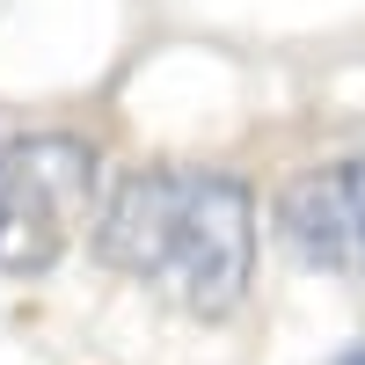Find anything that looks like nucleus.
<instances>
[{
    "label": "nucleus",
    "instance_id": "nucleus-6",
    "mask_svg": "<svg viewBox=\"0 0 365 365\" xmlns=\"http://www.w3.org/2000/svg\"><path fill=\"white\" fill-rule=\"evenodd\" d=\"M336 182H344V212H351V241H358V270H365V154H351V161L336 168Z\"/></svg>",
    "mask_w": 365,
    "mask_h": 365
},
{
    "label": "nucleus",
    "instance_id": "nucleus-4",
    "mask_svg": "<svg viewBox=\"0 0 365 365\" xmlns=\"http://www.w3.org/2000/svg\"><path fill=\"white\" fill-rule=\"evenodd\" d=\"M8 154V146H0ZM66 212H58L37 182H22L8 168V190H0V270L8 278H37V270L58 263V249H66Z\"/></svg>",
    "mask_w": 365,
    "mask_h": 365
},
{
    "label": "nucleus",
    "instance_id": "nucleus-8",
    "mask_svg": "<svg viewBox=\"0 0 365 365\" xmlns=\"http://www.w3.org/2000/svg\"><path fill=\"white\" fill-rule=\"evenodd\" d=\"M0 190H8V154H0Z\"/></svg>",
    "mask_w": 365,
    "mask_h": 365
},
{
    "label": "nucleus",
    "instance_id": "nucleus-2",
    "mask_svg": "<svg viewBox=\"0 0 365 365\" xmlns=\"http://www.w3.org/2000/svg\"><path fill=\"white\" fill-rule=\"evenodd\" d=\"M96 256L125 278H168L175 234H182V175L175 168H132L96 205Z\"/></svg>",
    "mask_w": 365,
    "mask_h": 365
},
{
    "label": "nucleus",
    "instance_id": "nucleus-7",
    "mask_svg": "<svg viewBox=\"0 0 365 365\" xmlns=\"http://www.w3.org/2000/svg\"><path fill=\"white\" fill-rule=\"evenodd\" d=\"M336 365H365V344H358V351H344V358H336Z\"/></svg>",
    "mask_w": 365,
    "mask_h": 365
},
{
    "label": "nucleus",
    "instance_id": "nucleus-5",
    "mask_svg": "<svg viewBox=\"0 0 365 365\" xmlns=\"http://www.w3.org/2000/svg\"><path fill=\"white\" fill-rule=\"evenodd\" d=\"M8 168H15L22 182H37L66 220H81V212L96 205V182H103L96 146L73 139V132H29V139H15V146H8Z\"/></svg>",
    "mask_w": 365,
    "mask_h": 365
},
{
    "label": "nucleus",
    "instance_id": "nucleus-3",
    "mask_svg": "<svg viewBox=\"0 0 365 365\" xmlns=\"http://www.w3.org/2000/svg\"><path fill=\"white\" fill-rule=\"evenodd\" d=\"M278 234L307 270H358V241H351V212H344L336 168L292 175L278 190Z\"/></svg>",
    "mask_w": 365,
    "mask_h": 365
},
{
    "label": "nucleus",
    "instance_id": "nucleus-1",
    "mask_svg": "<svg viewBox=\"0 0 365 365\" xmlns=\"http://www.w3.org/2000/svg\"><path fill=\"white\" fill-rule=\"evenodd\" d=\"M256 278V190L227 168L182 175V234L168 263V292L197 322H227Z\"/></svg>",
    "mask_w": 365,
    "mask_h": 365
}]
</instances>
